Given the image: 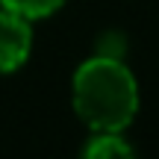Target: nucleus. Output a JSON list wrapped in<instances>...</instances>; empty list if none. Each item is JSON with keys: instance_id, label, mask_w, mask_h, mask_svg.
<instances>
[{"instance_id": "1", "label": "nucleus", "mask_w": 159, "mask_h": 159, "mask_svg": "<svg viewBox=\"0 0 159 159\" xmlns=\"http://www.w3.org/2000/svg\"><path fill=\"white\" fill-rule=\"evenodd\" d=\"M74 109L94 133H121L139 112V85L121 59L91 56L74 74Z\"/></svg>"}, {"instance_id": "3", "label": "nucleus", "mask_w": 159, "mask_h": 159, "mask_svg": "<svg viewBox=\"0 0 159 159\" xmlns=\"http://www.w3.org/2000/svg\"><path fill=\"white\" fill-rule=\"evenodd\" d=\"M89 159H115V156H133V148L121 139V133H97L83 150Z\"/></svg>"}, {"instance_id": "4", "label": "nucleus", "mask_w": 159, "mask_h": 159, "mask_svg": "<svg viewBox=\"0 0 159 159\" xmlns=\"http://www.w3.org/2000/svg\"><path fill=\"white\" fill-rule=\"evenodd\" d=\"M65 0H0V6L15 15L27 18V21H35V18H47L62 6Z\"/></svg>"}, {"instance_id": "2", "label": "nucleus", "mask_w": 159, "mask_h": 159, "mask_svg": "<svg viewBox=\"0 0 159 159\" xmlns=\"http://www.w3.org/2000/svg\"><path fill=\"white\" fill-rule=\"evenodd\" d=\"M33 30L30 21L9 9H0V74L18 71L30 56Z\"/></svg>"}]
</instances>
